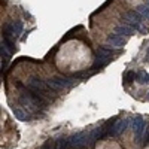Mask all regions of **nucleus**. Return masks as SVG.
Segmentation results:
<instances>
[{"mask_svg":"<svg viewBox=\"0 0 149 149\" xmlns=\"http://www.w3.org/2000/svg\"><path fill=\"white\" fill-rule=\"evenodd\" d=\"M139 84L142 85H146L149 84V73H146L145 70H142V72H137V79H136Z\"/></svg>","mask_w":149,"mask_h":149,"instance_id":"nucleus-13","label":"nucleus"},{"mask_svg":"<svg viewBox=\"0 0 149 149\" xmlns=\"http://www.w3.org/2000/svg\"><path fill=\"white\" fill-rule=\"evenodd\" d=\"M131 128H133V133H134V137L137 142H142L143 140V134L146 131V122L143 121L142 116H136L133 119V124H131Z\"/></svg>","mask_w":149,"mask_h":149,"instance_id":"nucleus-6","label":"nucleus"},{"mask_svg":"<svg viewBox=\"0 0 149 149\" xmlns=\"http://www.w3.org/2000/svg\"><path fill=\"white\" fill-rule=\"evenodd\" d=\"M145 3L148 5V7H149V0H145Z\"/></svg>","mask_w":149,"mask_h":149,"instance_id":"nucleus-16","label":"nucleus"},{"mask_svg":"<svg viewBox=\"0 0 149 149\" xmlns=\"http://www.w3.org/2000/svg\"><path fill=\"white\" fill-rule=\"evenodd\" d=\"M142 21H145L142 18V15L134 9L127 11L125 14L121 15V24H124V25H127V27L133 29L136 31H139V29L142 27Z\"/></svg>","mask_w":149,"mask_h":149,"instance_id":"nucleus-3","label":"nucleus"},{"mask_svg":"<svg viewBox=\"0 0 149 149\" xmlns=\"http://www.w3.org/2000/svg\"><path fill=\"white\" fill-rule=\"evenodd\" d=\"M130 125V118H119V119H115L113 125L109 131V136L112 137H116L119 134H122L125 131V128Z\"/></svg>","mask_w":149,"mask_h":149,"instance_id":"nucleus-7","label":"nucleus"},{"mask_svg":"<svg viewBox=\"0 0 149 149\" xmlns=\"http://www.w3.org/2000/svg\"><path fill=\"white\" fill-rule=\"evenodd\" d=\"M139 33H142V34H148V33H149V29L146 27V25H142V27L139 29Z\"/></svg>","mask_w":149,"mask_h":149,"instance_id":"nucleus-15","label":"nucleus"},{"mask_svg":"<svg viewBox=\"0 0 149 149\" xmlns=\"http://www.w3.org/2000/svg\"><path fill=\"white\" fill-rule=\"evenodd\" d=\"M14 113H15V116L18 118L20 121H29L30 116H31L27 110H21L20 107H14Z\"/></svg>","mask_w":149,"mask_h":149,"instance_id":"nucleus-11","label":"nucleus"},{"mask_svg":"<svg viewBox=\"0 0 149 149\" xmlns=\"http://www.w3.org/2000/svg\"><path fill=\"white\" fill-rule=\"evenodd\" d=\"M106 45H110L112 48H121L127 45V39L121 34H116V33H110L107 36V43Z\"/></svg>","mask_w":149,"mask_h":149,"instance_id":"nucleus-8","label":"nucleus"},{"mask_svg":"<svg viewBox=\"0 0 149 149\" xmlns=\"http://www.w3.org/2000/svg\"><path fill=\"white\" fill-rule=\"evenodd\" d=\"M25 85H27V88L33 93H36V94H40L43 95V97H48V95H51L52 90L49 88V85L46 84V81H43L42 78L36 76V75H33L30 76L27 82H25Z\"/></svg>","mask_w":149,"mask_h":149,"instance_id":"nucleus-1","label":"nucleus"},{"mask_svg":"<svg viewBox=\"0 0 149 149\" xmlns=\"http://www.w3.org/2000/svg\"><path fill=\"white\" fill-rule=\"evenodd\" d=\"M146 100L149 101V93H148V95H146Z\"/></svg>","mask_w":149,"mask_h":149,"instance_id":"nucleus-17","label":"nucleus"},{"mask_svg":"<svg viewBox=\"0 0 149 149\" xmlns=\"http://www.w3.org/2000/svg\"><path fill=\"white\" fill-rule=\"evenodd\" d=\"M55 149H70L69 148V139L61 137V139L55 140Z\"/></svg>","mask_w":149,"mask_h":149,"instance_id":"nucleus-14","label":"nucleus"},{"mask_svg":"<svg viewBox=\"0 0 149 149\" xmlns=\"http://www.w3.org/2000/svg\"><path fill=\"white\" fill-rule=\"evenodd\" d=\"M88 143H90V139H88V133L86 131H81V133H76L72 137H69V148L70 149H82Z\"/></svg>","mask_w":149,"mask_h":149,"instance_id":"nucleus-5","label":"nucleus"},{"mask_svg":"<svg viewBox=\"0 0 149 149\" xmlns=\"http://www.w3.org/2000/svg\"><path fill=\"white\" fill-rule=\"evenodd\" d=\"M22 29H24L22 21L7 22V24H5V27H3V36H7V37L16 40V39L20 37V34L22 33Z\"/></svg>","mask_w":149,"mask_h":149,"instance_id":"nucleus-4","label":"nucleus"},{"mask_svg":"<svg viewBox=\"0 0 149 149\" xmlns=\"http://www.w3.org/2000/svg\"><path fill=\"white\" fill-rule=\"evenodd\" d=\"M76 81V78H66V76H51L46 79V84L52 91H63L70 88Z\"/></svg>","mask_w":149,"mask_h":149,"instance_id":"nucleus-2","label":"nucleus"},{"mask_svg":"<svg viewBox=\"0 0 149 149\" xmlns=\"http://www.w3.org/2000/svg\"><path fill=\"white\" fill-rule=\"evenodd\" d=\"M148 52H149V51H148Z\"/></svg>","mask_w":149,"mask_h":149,"instance_id":"nucleus-18","label":"nucleus"},{"mask_svg":"<svg viewBox=\"0 0 149 149\" xmlns=\"http://www.w3.org/2000/svg\"><path fill=\"white\" fill-rule=\"evenodd\" d=\"M134 31H136V30L127 27V25H124V24H119V25H116V27H115V33H116V34H121V36H124V37L133 36Z\"/></svg>","mask_w":149,"mask_h":149,"instance_id":"nucleus-9","label":"nucleus"},{"mask_svg":"<svg viewBox=\"0 0 149 149\" xmlns=\"http://www.w3.org/2000/svg\"><path fill=\"white\" fill-rule=\"evenodd\" d=\"M137 79V73L134 72V70H128V72H125L124 75V84H131V82H134Z\"/></svg>","mask_w":149,"mask_h":149,"instance_id":"nucleus-12","label":"nucleus"},{"mask_svg":"<svg viewBox=\"0 0 149 149\" xmlns=\"http://www.w3.org/2000/svg\"><path fill=\"white\" fill-rule=\"evenodd\" d=\"M134 11H137L140 15H142L143 20L149 21V7H148L146 3H140V5H137V6L134 7Z\"/></svg>","mask_w":149,"mask_h":149,"instance_id":"nucleus-10","label":"nucleus"}]
</instances>
